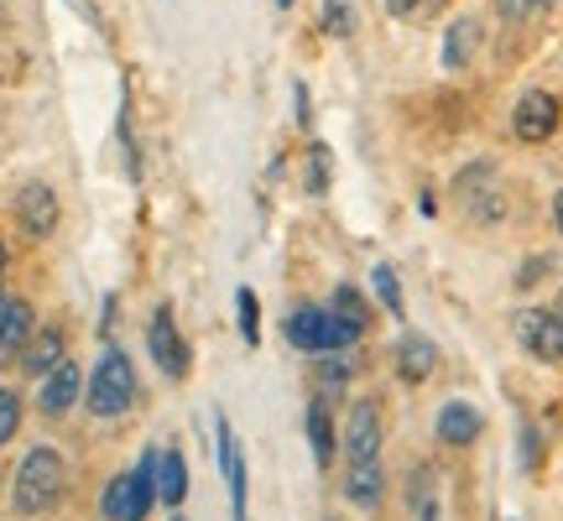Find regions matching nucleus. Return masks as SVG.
<instances>
[{"label":"nucleus","mask_w":563,"mask_h":521,"mask_svg":"<svg viewBox=\"0 0 563 521\" xmlns=\"http://www.w3.org/2000/svg\"><path fill=\"white\" fill-rule=\"evenodd\" d=\"M517 340H522V350L532 361H543V365L563 361V323L553 308H527V313H517Z\"/></svg>","instance_id":"nucleus-6"},{"label":"nucleus","mask_w":563,"mask_h":521,"mask_svg":"<svg viewBox=\"0 0 563 521\" xmlns=\"http://www.w3.org/2000/svg\"><path fill=\"white\" fill-rule=\"evenodd\" d=\"M553 224H559V235H563V193L553 199Z\"/></svg>","instance_id":"nucleus-31"},{"label":"nucleus","mask_w":563,"mask_h":521,"mask_svg":"<svg viewBox=\"0 0 563 521\" xmlns=\"http://www.w3.org/2000/svg\"><path fill=\"white\" fill-rule=\"evenodd\" d=\"M152 501H157V448L141 454L136 475H115V480L104 485L100 511H104V521H146Z\"/></svg>","instance_id":"nucleus-2"},{"label":"nucleus","mask_w":563,"mask_h":521,"mask_svg":"<svg viewBox=\"0 0 563 521\" xmlns=\"http://www.w3.org/2000/svg\"><path fill=\"white\" fill-rule=\"evenodd\" d=\"M329 308H334V313H340V319L350 323V329H355V334L365 340V329H371V302L361 298V287H350V281H344L340 292H334V302H329Z\"/></svg>","instance_id":"nucleus-20"},{"label":"nucleus","mask_w":563,"mask_h":521,"mask_svg":"<svg viewBox=\"0 0 563 521\" xmlns=\"http://www.w3.org/2000/svg\"><path fill=\"white\" fill-rule=\"evenodd\" d=\"M522 464L527 469L538 464V433H532V428H522Z\"/></svg>","instance_id":"nucleus-29"},{"label":"nucleus","mask_w":563,"mask_h":521,"mask_svg":"<svg viewBox=\"0 0 563 521\" xmlns=\"http://www.w3.org/2000/svg\"><path fill=\"white\" fill-rule=\"evenodd\" d=\"M214 439H220V469H224V485H230L235 521H245V459H241V443H235V428L220 418L214 422Z\"/></svg>","instance_id":"nucleus-12"},{"label":"nucleus","mask_w":563,"mask_h":521,"mask_svg":"<svg viewBox=\"0 0 563 521\" xmlns=\"http://www.w3.org/2000/svg\"><path fill=\"white\" fill-rule=\"evenodd\" d=\"M344 381H350V361H319V397H334V391H344Z\"/></svg>","instance_id":"nucleus-27"},{"label":"nucleus","mask_w":563,"mask_h":521,"mask_svg":"<svg viewBox=\"0 0 563 521\" xmlns=\"http://www.w3.org/2000/svg\"><path fill=\"white\" fill-rule=\"evenodd\" d=\"M481 433H485L481 407H470V401H443L439 407V439L449 443V448H470Z\"/></svg>","instance_id":"nucleus-11"},{"label":"nucleus","mask_w":563,"mask_h":521,"mask_svg":"<svg viewBox=\"0 0 563 521\" xmlns=\"http://www.w3.org/2000/svg\"><path fill=\"white\" fill-rule=\"evenodd\" d=\"M319 32H329V37H350V32H355V11H350L344 0H323L319 5Z\"/></svg>","instance_id":"nucleus-22"},{"label":"nucleus","mask_w":563,"mask_h":521,"mask_svg":"<svg viewBox=\"0 0 563 521\" xmlns=\"http://www.w3.org/2000/svg\"><path fill=\"white\" fill-rule=\"evenodd\" d=\"M63 485H68V469H63V454L58 448H26V459L16 469V490H11V501H16L21 517H42V511H53L63 496Z\"/></svg>","instance_id":"nucleus-1"},{"label":"nucleus","mask_w":563,"mask_h":521,"mask_svg":"<svg viewBox=\"0 0 563 521\" xmlns=\"http://www.w3.org/2000/svg\"><path fill=\"white\" fill-rule=\"evenodd\" d=\"M553 313H559V323H563V287H559V302H553Z\"/></svg>","instance_id":"nucleus-32"},{"label":"nucleus","mask_w":563,"mask_h":521,"mask_svg":"<svg viewBox=\"0 0 563 521\" xmlns=\"http://www.w3.org/2000/svg\"><path fill=\"white\" fill-rule=\"evenodd\" d=\"M433 370H439V344L422 340V334H402L397 340V376L407 386H422Z\"/></svg>","instance_id":"nucleus-14"},{"label":"nucleus","mask_w":563,"mask_h":521,"mask_svg":"<svg viewBox=\"0 0 563 521\" xmlns=\"http://www.w3.org/2000/svg\"><path fill=\"white\" fill-rule=\"evenodd\" d=\"M371 287H376V298H382V308L391 313V319H407V302H402V281H397V266H376L371 271Z\"/></svg>","instance_id":"nucleus-21"},{"label":"nucleus","mask_w":563,"mask_h":521,"mask_svg":"<svg viewBox=\"0 0 563 521\" xmlns=\"http://www.w3.org/2000/svg\"><path fill=\"white\" fill-rule=\"evenodd\" d=\"M183 496H188V464H183L178 448H162L157 454V501L183 506Z\"/></svg>","instance_id":"nucleus-18"},{"label":"nucleus","mask_w":563,"mask_h":521,"mask_svg":"<svg viewBox=\"0 0 563 521\" xmlns=\"http://www.w3.org/2000/svg\"><path fill=\"white\" fill-rule=\"evenodd\" d=\"M475 47H481V21L475 16H460L449 32H443V47H439V63L449 74H464L470 58H475Z\"/></svg>","instance_id":"nucleus-16"},{"label":"nucleus","mask_w":563,"mask_h":521,"mask_svg":"<svg viewBox=\"0 0 563 521\" xmlns=\"http://www.w3.org/2000/svg\"><path fill=\"white\" fill-rule=\"evenodd\" d=\"M308 448H313V464H329L334 459V422H329V407H323V397L308 407Z\"/></svg>","instance_id":"nucleus-19"},{"label":"nucleus","mask_w":563,"mask_h":521,"mask_svg":"<svg viewBox=\"0 0 563 521\" xmlns=\"http://www.w3.org/2000/svg\"><path fill=\"white\" fill-rule=\"evenodd\" d=\"M329 188V146H313L308 152V193H323Z\"/></svg>","instance_id":"nucleus-28"},{"label":"nucleus","mask_w":563,"mask_h":521,"mask_svg":"<svg viewBox=\"0 0 563 521\" xmlns=\"http://www.w3.org/2000/svg\"><path fill=\"white\" fill-rule=\"evenodd\" d=\"M68 361V340H63V329H37L32 340H26V350H21V370L26 376H47L53 365Z\"/></svg>","instance_id":"nucleus-15"},{"label":"nucleus","mask_w":563,"mask_h":521,"mask_svg":"<svg viewBox=\"0 0 563 521\" xmlns=\"http://www.w3.org/2000/svg\"><path fill=\"white\" fill-rule=\"evenodd\" d=\"M282 334H287V344H298L308 355H334V350L361 340L334 308H313V302H308V308H292L287 323H282Z\"/></svg>","instance_id":"nucleus-3"},{"label":"nucleus","mask_w":563,"mask_h":521,"mask_svg":"<svg viewBox=\"0 0 563 521\" xmlns=\"http://www.w3.org/2000/svg\"><path fill=\"white\" fill-rule=\"evenodd\" d=\"M548 5H553V0H496V16L511 21V26H527V21L548 16Z\"/></svg>","instance_id":"nucleus-23"},{"label":"nucleus","mask_w":563,"mask_h":521,"mask_svg":"<svg viewBox=\"0 0 563 521\" xmlns=\"http://www.w3.org/2000/svg\"><path fill=\"white\" fill-rule=\"evenodd\" d=\"M449 0H386V11L397 21H428V16H439Z\"/></svg>","instance_id":"nucleus-26"},{"label":"nucleus","mask_w":563,"mask_h":521,"mask_svg":"<svg viewBox=\"0 0 563 521\" xmlns=\"http://www.w3.org/2000/svg\"><path fill=\"white\" fill-rule=\"evenodd\" d=\"M136 401V370L125 361V350H104L95 376H89V412L95 418H121Z\"/></svg>","instance_id":"nucleus-4"},{"label":"nucleus","mask_w":563,"mask_h":521,"mask_svg":"<svg viewBox=\"0 0 563 521\" xmlns=\"http://www.w3.org/2000/svg\"><path fill=\"white\" fill-rule=\"evenodd\" d=\"M344 454H350L355 464L382 454V412H376V401H355V407H350V422H344Z\"/></svg>","instance_id":"nucleus-10"},{"label":"nucleus","mask_w":563,"mask_h":521,"mask_svg":"<svg viewBox=\"0 0 563 521\" xmlns=\"http://www.w3.org/2000/svg\"><path fill=\"white\" fill-rule=\"evenodd\" d=\"M292 100H298V125H313V115H308V89H292Z\"/></svg>","instance_id":"nucleus-30"},{"label":"nucleus","mask_w":563,"mask_h":521,"mask_svg":"<svg viewBox=\"0 0 563 521\" xmlns=\"http://www.w3.org/2000/svg\"><path fill=\"white\" fill-rule=\"evenodd\" d=\"M178 521H183V517H178Z\"/></svg>","instance_id":"nucleus-35"},{"label":"nucleus","mask_w":563,"mask_h":521,"mask_svg":"<svg viewBox=\"0 0 563 521\" xmlns=\"http://www.w3.org/2000/svg\"><path fill=\"white\" fill-rule=\"evenodd\" d=\"M16 220H21V230H26L32 241H47V235L58 230V220H63L58 193H53L47 182H26V188L16 193Z\"/></svg>","instance_id":"nucleus-8"},{"label":"nucleus","mask_w":563,"mask_h":521,"mask_svg":"<svg viewBox=\"0 0 563 521\" xmlns=\"http://www.w3.org/2000/svg\"><path fill=\"white\" fill-rule=\"evenodd\" d=\"M235 302H241V340L245 344H262V308H256V292H251V287H241V292H235Z\"/></svg>","instance_id":"nucleus-24"},{"label":"nucleus","mask_w":563,"mask_h":521,"mask_svg":"<svg viewBox=\"0 0 563 521\" xmlns=\"http://www.w3.org/2000/svg\"><path fill=\"white\" fill-rule=\"evenodd\" d=\"M563 121V104L559 95H548V89H527L522 100H517V110H511V131H517V141H527V146H543L553 131H559Z\"/></svg>","instance_id":"nucleus-5"},{"label":"nucleus","mask_w":563,"mask_h":521,"mask_svg":"<svg viewBox=\"0 0 563 521\" xmlns=\"http://www.w3.org/2000/svg\"><path fill=\"white\" fill-rule=\"evenodd\" d=\"M287 5H292V0H277V11H287Z\"/></svg>","instance_id":"nucleus-34"},{"label":"nucleus","mask_w":563,"mask_h":521,"mask_svg":"<svg viewBox=\"0 0 563 521\" xmlns=\"http://www.w3.org/2000/svg\"><path fill=\"white\" fill-rule=\"evenodd\" d=\"M79 391H84L79 365H74V361L53 365V370L42 376V412H47V418H63V412H68V407L79 401Z\"/></svg>","instance_id":"nucleus-13"},{"label":"nucleus","mask_w":563,"mask_h":521,"mask_svg":"<svg viewBox=\"0 0 563 521\" xmlns=\"http://www.w3.org/2000/svg\"><path fill=\"white\" fill-rule=\"evenodd\" d=\"M16 428H21V397L11 386H0V448L16 439Z\"/></svg>","instance_id":"nucleus-25"},{"label":"nucleus","mask_w":563,"mask_h":521,"mask_svg":"<svg viewBox=\"0 0 563 521\" xmlns=\"http://www.w3.org/2000/svg\"><path fill=\"white\" fill-rule=\"evenodd\" d=\"M344 496H350V506H361V511H376L386 496V475L376 469V459H365L350 469V480H344Z\"/></svg>","instance_id":"nucleus-17"},{"label":"nucleus","mask_w":563,"mask_h":521,"mask_svg":"<svg viewBox=\"0 0 563 521\" xmlns=\"http://www.w3.org/2000/svg\"><path fill=\"white\" fill-rule=\"evenodd\" d=\"M37 334V313L26 298H0V370L11 361H21L26 340Z\"/></svg>","instance_id":"nucleus-9"},{"label":"nucleus","mask_w":563,"mask_h":521,"mask_svg":"<svg viewBox=\"0 0 563 521\" xmlns=\"http://www.w3.org/2000/svg\"><path fill=\"white\" fill-rule=\"evenodd\" d=\"M146 350H152V365H162V376H173V381H183V376H188V361H194V355H188L178 323H173V308H157V313H152Z\"/></svg>","instance_id":"nucleus-7"},{"label":"nucleus","mask_w":563,"mask_h":521,"mask_svg":"<svg viewBox=\"0 0 563 521\" xmlns=\"http://www.w3.org/2000/svg\"><path fill=\"white\" fill-rule=\"evenodd\" d=\"M0 271H5V241H0Z\"/></svg>","instance_id":"nucleus-33"}]
</instances>
